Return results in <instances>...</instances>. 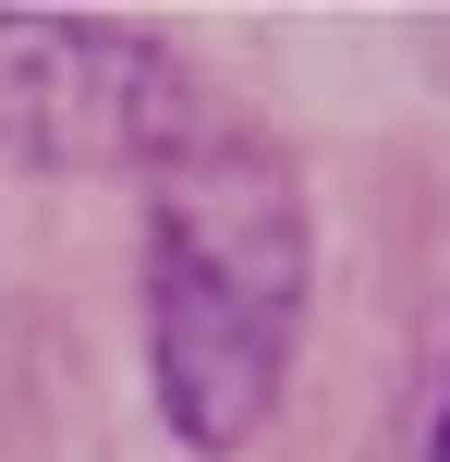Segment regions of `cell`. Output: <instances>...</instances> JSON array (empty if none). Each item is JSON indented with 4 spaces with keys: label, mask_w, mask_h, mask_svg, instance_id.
I'll return each instance as SVG.
<instances>
[{
    "label": "cell",
    "mask_w": 450,
    "mask_h": 462,
    "mask_svg": "<svg viewBox=\"0 0 450 462\" xmlns=\"http://www.w3.org/2000/svg\"><path fill=\"white\" fill-rule=\"evenodd\" d=\"M207 122L183 61L110 24H0V146L24 159H134L159 171Z\"/></svg>",
    "instance_id": "obj_2"
},
{
    "label": "cell",
    "mask_w": 450,
    "mask_h": 462,
    "mask_svg": "<svg viewBox=\"0 0 450 462\" xmlns=\"http://www.w3.org/2000/svg\"><path fill=\"white\" fill-rule=\"evenodd\" d=\"M305 328V195L280 146L195 122L159 159V402L195 450H243Z\"/></svg>",
    "instance_id": "obj_1"
},
{
    "label": "cell",
    "mask_w": 450,
    "mask_h": 462,
    "mask_svg": "<svg viewBox=\"0 0 450 462\" xmlns=\"http://www.w3.org/2000/svg\"><path fill=\"white\" fill-rule=\"evenodd\" d=\"M427 462H450V377H438V426H427Z\"/></svg>",
    "instance_id": "obj_3"
}]
</instances>
